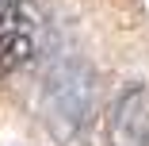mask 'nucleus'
<instances>
[{"mask_svg": "<svg viewBox=\"0 0 149 146\" xmlns=\"http://www.w3.org/2000/svg\"><path fill=\"white\" fill-rule=\"evenodd\" d=\"M107 146H149V89L118 92L107 108Z\"/></svg>", "mask_w": 149, "mask_h": 146, "instance_id": "f03ea898", "label": "nucleus"}, {"mask_svg": "<svg viewBox=\"0 0 149 146\" xmlns=\"http://www.w3.org/2000/svg\"><path fill=\"white\" fill-rule=\"evenodd\" d=\"M35 54L27 27V0H0V69H23Z\"/></svg>", "mask_w": 149, "mask_h": 146, "instance_id": "7ed1b4c3", "label": "nucleus"}, {"mask_svg": "<svg viewBox=\"0 0 149 146\" xmlns=\"http://www.w3.org/2000/svg\"><path fill=\"white\" fill-rule=\"evenodd\" d=\"M96 111V73L84 58H57L42 85V119L57 142L77 138Z\"/></svg>", "mask_w": 149, "mask_h": 146, "instance_id": "f257e3e1", "label": "nucleus"}]
</instances>
